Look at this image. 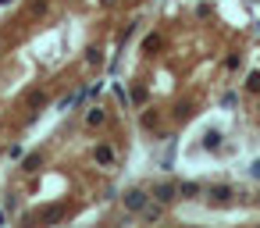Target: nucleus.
I'll use <instances>...</instances> for the list:
<instances>
[{"label":"nucleus","mask_w":260,"mask_h":228,"mask_svg":"<svg viewBox=\"0 0 260 228\" xmlns=\"http://www.w3.org/2000/svg\"><path fill=\"white\" fill-rule=\"evenodd\" d=\"M40 164H43V154H32V157H25V164H22V168H25V171H36Z\"/></svg>","instance_id":"nucleus-11"},{"label":"nucleus","mask_w":260,"mask_h":228,"mask_svg":"<svg viewBox=\"0 0 260 228\" xmlns=\"http://www.w3.org/2000/svg\"><path fill=\"white\" fill-rule=\"evenodd\" d=\"M143 125L146 129H157V114H143Z\"/></svg>","instance_id":"nucleus-16"},{"label":"nucleus","mask_w":260,"mask_h":228,"mask_svg":"<svg viewBox=\"0 0 260 228\" xmlns=\"http://www.w3.org/2000/svg\"><path fill=\"white\" fill-rule=\"evenodd\" d=\"M8 4H15V0H0V8H8Z\"/></svg>","instance_id":"nucleus-19"},{"label":"nucleus","mask_w":260,"mask_h":228,"mask_svg":"<svg viewBox=\"0 0 260 228\" xmlns=\"http://www.w3.org/2000/svg\"><path fill=\"white\" fill-rule=\"evenodd\" d=\"M249 175H253V178H260V161H253V164H249Z\"/></svg>","instance_id":"nucleus-18"},{"label":"nucleus","mask_w":260,"mask_h":228,"mask_svg":"<svg viewBox=\"0 0 260 228\" xmlns=\"http://www.w3.org/2000/svg\"><path fill=\"white\" fill-rule=\"evenodd\" d=\"M86 61H89V64H93V68H100V64H103V57H100V50H96V47H93V50H89V54H86Z\"/></svg>","instance_id":"nucleus-14"},{"label":"nucleus","mask_w":260,"mask_h":228,"mask_svg":"<svg viewBox=\"0 0 260 228\" xmlns=\"http://www.w3.org/2000/svg\"><path fill=\"white\" fill-rule=\"evenodd\" d=\"M154 50H161V36H157V32H150V36L143 40V54H154Z\"/></svg>","instance_id":"nucleus-7"},{"label":"nucleus","mask_w":260,"mask_h":228,"mask_svg":"<svg viewBox=\"0 0 260 228\" xmlns=\"http://www.w3.org/2000/svg\"><path fill=\"white\" fill-rule=\"evenodd\" d=\"M4 221H8V214H4V210H0V224H4Z\"/></svg>","instance_id":"nucleus-20"},{"label":"nucleus","mask_w":260,"mask_h":228,"mask_svg":"<svg viewBox=\"0 0 260 228\" xmlns=\"http://www.w3.org/2000/svg\"><path fill=\"white\" fill-rule=\"evenodd\" d=\"M200 193H203L200 182H178V196H182V200H196Z\"/></svg>","instance_id":"nucleus-4"},{"label":"nucleus","mask_w":260,"mask_h":228,"mask_svg":"<svg viewBox=\"0 0 260 228\" xmlns=\"http://www.w3.org/2000/svg\"><path fill=\"white\" fill-rule=\"evenodd\" d=\"M154 200H157L161 207L175 203V200H178V182H161V185H154Z\"/></svg>","instance_id":"nucleus-2"},{"label":"nucleus","mask_w":260,"mask_h":228,"mask_svg":"<svg viewBox=\"0 0 260 228\" xmlns=\"http://www.w3.org/2000/svg\"><path fill=\"white\" fill-rule=\"evenodd\" d=\"M210 200L214 203H228L232 200V185H210Z\"/></svg>","instance_id":"nucleus-5"},{"label":"nucleus","mask_w":260,"mask_h":228,"mask_svg":"<svg viewBox=\"0 0 260 228\" xmlns=\"http://www.w3.org/2000/svg\"><path fill=\"white\" fill-rule=\"evenodd\" d=\"M103 122H107V114H103V110H89V114H86V125H89V129H100Z\"/></svg>","instance_id":"nucleus-9"},{"label":"nucleus","mask_w":260,"mask_h":228,"mask_svg":"<svg viewBox=\"0 0 260 228\" xmlns=\"http://www.w3.org/2000/svg\"><path fill=\"white\" fill-rule=\"evenodd\" d=\"M203 146H207V150H221V132H217V129H210V132L203 136Z\"/></svg>","instance_id":"nucleus-8"},{"label":"nucleus","mask_w":260,"mask_h":228,"mask_svg":"<svg viewBox=\"0 0 260 228\" xmlns=\"http://www.w3.org/2000/svg\"><path fill=\"white\" fill-rule=\"evenodd\" d=\"M246 89H249V93H260V71H253L249 79H246Z\"/></svg>","instance_id":"nucleus-12"},{"label":"nucleus","mask_w":260,"mask_h":228,"mask_svg":"<svg viewBox=\"0 0 260 228\" xmlns=\"http://www.w3.org/2000/svg\"><path fill=\"white\" fill-rule=\"evenodd\" d=\"M103 4H110V0H103Z\"/></svg>","instance_id":"nucleus-21"},{"label":"nucleus","mask_w":260,"mask_h":228,"mask_svg":"<svg viewBox=\"0 0 260 228\" xmlns=\"http://www.w3.org/2000/svg\"><path fill=\"white\" fill-rule=\"evenodd\" d=\"M121 203H125V210H128V214H139V210H143L146 203H150V193L136 185V189H128V193L121 196Z\"/></svg>","instance_id":"nucleus-1"},{"label":"nucleus","mask_w":260,"mask_h":228,"mask_svg":"<svg viewBox=\"0 0 260 228\" xmlns=\"http://www.w3.org/2000/svg\"><path fill=\"white\" fill-rule=\"evenodd\" d=\"M235 100H239L235 93H225V96H221V107H235Z\"/></svg>","instance_id":"nucleus-15"},{"label":"nucleus","mask_w":260,"mask_h":228,"mask_svg":"<svg viewBox=\"0 0 260 228\" xmlns=\"http://www.w3.org/2000/svg\"><path fill=\"white\" fill-rule=\"evenodd\" d=\"M225 64H228V71H235V68H239V64H242V57H239V54H232V57H228V61H225Z\"/></svg>","instance_id":"nucleus-17"},{"label":"nucleus","mask_w":260,"mask_h":228,"mask_svg":"<svg viewBox=\"0 0 260 228\" xmlns=\"http://www.w3.org/2000/svg\"><path fill=\"white\" fill-rule=\"evenodd\" d=\"M61 217H64V207H47L40 214V221H61Z\"/></svg>","instance_id":"nucleus-10"},{"label":"nucleus","mask_w":260,"mask_h":228,"mask_svg":"<svg viewBox=\"0 0 260 228\" xmlns=\"http://www.w3.org/2000/svg\"><path fill=\"white\" fill-rule=\"evenodd\" d=\"M93 161H96L100 168H114V146H107V143L96 146V150H93Z\"/></svg>","instance_id":"nucleus-3"},{"label":"nucleus","mask_w":260,"mask_h":228,"mask_svg":"<svg viewBox=\"0 0 260 228\" xmlns=\"http://www.w3.org/2000/svg\"><path fill=\"white\" fill-rule=\"evenodd\" d=\"M47 103V96L40 93V89H36V93H29V107H43Z\"/></svg>","instance_id":"nucleus-13"},{"label":"nucleus","mask_w":260,"mask_h":228,"mask_svg":"<svg viewBox=\"0 0 260 228\" xmlns=\"http://www.w3.org/2000/svg\"><path fill=\"white\" fill-rule=\"evenodd\" d=\"M175 168V139H171V146L164 150V157H161V171H171Z\"/></svg>","instance_id":"nucleus-6"}]
</instances>
